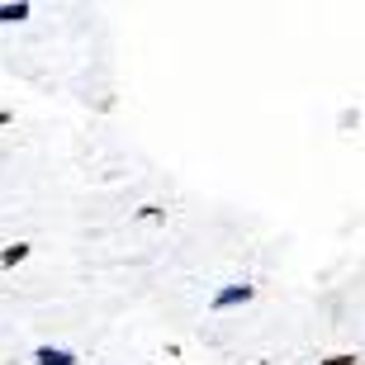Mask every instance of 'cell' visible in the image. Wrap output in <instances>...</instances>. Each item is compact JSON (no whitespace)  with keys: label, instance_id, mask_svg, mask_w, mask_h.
<instances>
[{"label":"cell","instance_id":"obj_1","mask_svg":"<svg viewBox=\"0 0 365 365\" xmlns=\"http://www.w3.org/2000/svg\"><path fill=\"white\" fill-rule=\"evenodd\" d=\"M252 299H257V284H252V280L223 284V289L209 299V313H228V309H237V304H252Z\"/></svg>","mask_w":365,"mask_h":365},{"label":"cell","instance_id":"obj_2","mask_svg":"<svg viewBox=\"0 0 365 365\" xmlns=\"http://www.w3.org/2000/svg\"><path fill=\"white\" fill-rule=\"evenodd\" d=\"M34 365H81V356L67 346H34Z\"/></svg>","mask_w":365,"mask_h":365},{"label":"cell","instance_id":"obj_3","mask_svg":"<svg viewBox=\"0 0 365 365\" xmlns=\"http://www.w3.org/2000/svg\"><path fill=\"white\" fill-rule=\"evenodd\" d=\"M29 257H34V242H10L0 252V271H14V266H24Z\"/></svg>","mask_w":365,"mask_h":365},{"label":"cell","instance_id":"obj_4","mask_svg":"<svg viewBox=\"0 0 365 365\" xmlns=\"http://www.w3.org/2000/svg\"><path fill=\"white\" fill-rule=\"evenodd\" d=\"M29 14H34V5L29 0H14V5H0V24H24Z\"/></svg>","mask_w":365,"mask_h":365},{"label":"cell","instance_id":"obj_5","mask_svg":"<svg viewBox=\"0 0 365 365\" xmlns=\"http://www.w3.org/2000/svg\"><path fill=\"white\" fill-rule=\"evenodd\" d=\"M318 365H361L351 351H337V356H327V361H318Z\"/></svg>","mask_w":365,"mask_h":365},{"label":"cell","instance_id":"obj_6","mask_svg":"<svg viewBox=\"0 0 365 365\" xmlns=\"http://www.w3.org/2000/svg\"><path fill=\"white\" fill-rule=\"evenodd\" d=\"M5 123H14V109H0V128H5Z\"/></svg>","mask_w":365,"mask_h":365}]
</instances>
